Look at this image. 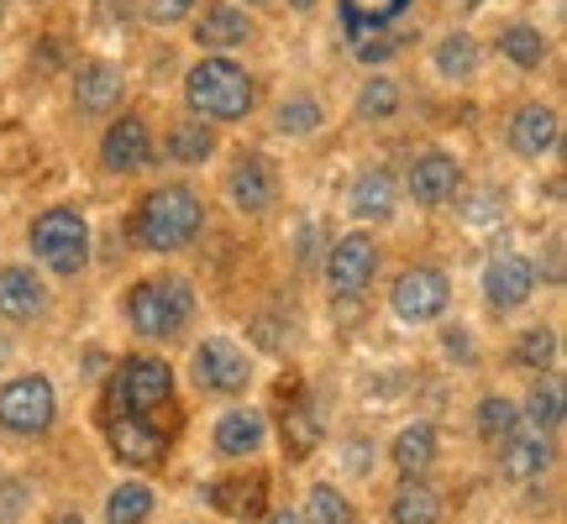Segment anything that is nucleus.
<instances>
[{
    "label": "nucleus",
    "instance_id": "f257e3e1",
    "mask_svg": "<svg viewBox=\"0 0 567 524\" xmlns=\"http://www.w3.org/2000/svg\"><path fill=\"white\" fill-rule=\"evenodd\" d=\"M200 226H205L200 195L189 184H163L137 210V242L147 252H184V247L200 237Z\"/></svg>",
    "mask_w": 567,
    "mask_h": 524
},
{
    "label": "nucleus",
    "instance_id": "f03ea898",
    "mask_svg": "<svg viewBox=\"0 0 567 524\" xmlns=\"http://www.w3.org/2000/svg\"><path fill=\"white\" fill-rule=\"evenodd\" d=\"M184 101L200 122H243L252 111V80H247L243 63L200 59L184 74Z\"/></svg>",
    "mask_w": 567,
    "mask_h": 524
},
{
    "label": "nucleus",
    "instance_id": "7ed1b4c3",
    "mask_svg": "<svg viewBox=\"0 0 567 524\" xmlns=\"http://www.w3.org/2000/svg\"><path fill=\"white\" fill-rule=\"evenodd\" d=\"M126 315H132V331L147 336V342H168L179 336L189 315H195V289L174 273H158V279H142L126 300Z\"/></svg>",
    "mask_w": 567,
    "mask_h": 524
},
{
    "label": "nucleus",
    "instance_id": "20e7f679",
    "mask_svg": "<svg viewBox=\"0 0 567 524\" xmlns=\"http://www.w3.org/2000/svg\"><path fill=\"white\" fill-rule=\"evenodd\" d=\"M27 247H32V258H38L48 273L74 279L84 262H90V226H84L80 210L53 205V210H42L38 221H32V231H27Z\"/></svg>",
    "mask_w": 567,
    "mask_h": 524
},
{
    "label": "nucleus",
    "instance_id": "39448f33",
    "mask_svg": "<svg viewBox=\"0 0 567 524\" xmlns=\"http://www.w3.org/2000/svg\"><path fill=\"white\" fill-rule=\"evenodd\" d=\"M59 415V394L42 373H27V378H11L0 388V425L17 430V436H42Z\"/></svg>",
    "mask_w": 567,
    "mask_h": 524
},
{
    "label": "nucleus",
    "instance_id": "423d86ee",
    "mask_svg": "<svg viewBox=\"0 0 567 524\" xmlns=\"http://www.w3.org/2000/svg\"><path fill=\"white\" fill-rule=\"evenodd\" d=\"M163 399H174V367L158 363V357H132L116 373V388H111V404L122 415H142V409H158Z\"/></svg>",
    "mask_w": 567,
    "mask_h": 524
},
{
    "label": "nucleus",
    "instance_id": "0eeeda50",
    "mask_svg": "<svg viewBox=\"0 0 567 524\" xmlns=\"http://www.w3.org/2000/svg\"><path fill=\"white\" fill-rule=\"evenodd\" d=\"M389 304H394V315H400V321L425 325V321H436L446 304H452V283H446L442 268H410V273H400Z\"/></svg>",
    "mask_w": 567,
    "mask_h": 524
},
{
    "label": "nucleus",
    "instance_id": "6e6552de",
    "mask_svg": "<svg viewBox=\"0 0 567 524\" xmlns=\"http://www.w3.org/2000/svg\"><path fill=\"white\" fill-rule=\"evenodd\" d=\"M373 273H379V247H373L368 231H347L342 242L331 247V258H326V283L342 300L363 294L368 283H373Z\"/></svg>",
    "mask_w": 567,
    "mask_h": 524
},
{
    "label": "nucleus",
    "instance_id": "1a4fd4ad",
    "mask_svg": "<svg viewBox=\"0 0 567 524\" xmlns=\"http://www.w3.org/2000/svg\"><path fill=\"white\" fill-rule=\"evenodd\" d=\"M247 378H252V367H247V352L237 342L210 336V342L195 346V384L205 394H243Z\"/></svg>",
    "mask_w": 567,
    "mask_h": 524
},
{
    "label": "nucleus",
    "instance_id": "9d476101",
    "mask_svg": "<svg viewBox=\"0 0 567 524\" xmlns=\"http://www.w3.org/2000/svg\"><path fill=\"white\" fill-rule=\"evenodd\" d=\"M226 200L237 216H268L274 200H279V179H274V168H268L264 153H243L237 168L226 174Z\"/></svg>",
    "mask_w": 567,
    "mask_h": 524
},
{
    "label": "nucleus",
    "instance_id": "9b49d317",
    "mask_svg": "<svg viewBox=\"0 0 567 524\" xmlns=\"http://www.w3.org/2000/svg\"><path fill=\"white\" fill-rule=\"evenodd\" d=\"M536 294V268L520 252H499V258L484 268V300L494 310H520V304Z\"/></svg>",
    "mask_w": 567,
    "mask_h": 524
},
{
    "label": "nucleus",
    "instance_id": "f8f14e48",
    "mask_svg": "<svg viewBox=\"0 0 567 524\" xmlns=\"http://www.w3.org/2000/svg\"><path fill=\"white\" fill-rule=\"evenodd\" d=\"M101 163H105V174H142L153 163V132H147V122L142 116H122V122L105 132Z\"/></svg>",
    "mask_w": 567,
    "mask_h": 524
},
{
    "label": "nucleus",
    "instance_id": "ddd939ff",
    "mask_svg": "<svg viewBox=\"0 0 567 524\" xmlns=\"http://www.w3.org/2000/svg\"><path fill=\"white\" fill-rule=\"evenodd\" d=\"M557 462V451L551 441L536 430V436H505L499 441V472H505V483H542Z\"/></svg>",
    "mask_w": 567,
    "mask_h": 524
},
{
    "label": "nucleus",
    "instance_id": "4468645a",
    "mask_svg": "<svg viewBox=\"0 0 567 524\" xmlns=\"http://www.w3.org/2000/svg\"><path fill=\"white\" fill-rule=\"evenodd\" d=\"M457 189H463V168L452 153H421L410 163V195L421 205H446Z\"/></svg>",
    "mask_w": 567,
    "mask_h": 524
},
{
    "label": "nucleus",
    "instance_id": "2eb2a0df",
    "mask_svg": "<svg viewBox=\"0 0 567 524\" xmlns=\"http://www.w3.org/2000/svg\"><path fill=\"white\" fill-rule=\"evenodd\" d=\"M126 95V80H122V69L116 63H84L80 74H74V101H80L84 116H111L116 105H122Z\"/></svg>",
    "mask_w": 567,
    "mask_h": 524
},
{
    "label": "nucleus",
    "instance_id": "dca6fc26",
    "mask_svg": "<svg viewBox=\"0 0 567 524\" xmlns=\"http://www.w3.org/2000/svg\"><path fill=\"white\" fill-rule=\"evenodd\" d=\"M557 137H563V126H557L551 105H520L515 122H509V147L520 158H547L551 147H557Z\"/></svg>",
    "mask_w": 567,
    "mask_h": 524
},
{
    "label": "nucleus",
    "instance_id": "f3484780",
    "mask_svg": "<svg viewBox=\"0 0 567 524\" xmlns=\"http://www.w3.org/2000/svg\"><path fill=\"white\" fill-rule=\"evenodd\" d=\"M189 38L200 42L205 53H226V48H243L247 38H252V21H247V11H237V6H205L200 17H195V32Z\"/></svg>",
    "mask_w": 567,
    "mask_h": 524
},
{
    "label": "nucleus",
    "instance_id": "a211bd4d",
    "mask_svg": "<svg viewBox=\"0 0 567 524\" xmlns=\"http://www.w3.org/2000/svg\"><path fill=\"white\" fill-rule=\"evenodd\" d=\"M48 310V289L32 268H0V315L6 321H38Z\"/></svg>",
    "mask_w": 567,
    "mask_h": 524
},
{
    "label": "nucleus",
    "instance_id": "6ab92c4d",
    "mask_svg": "<svg viewBox=\"0 0 567 524\" xmlns=\"http://www.w3.org/2000/svg\"><path fill=\"white\" fill-rule=\"evenodd\" d=\"M111 446H116V457L132 462V467L163 462V436L142 420V415H122V420H111Z\"/></svg>",
    "mask_w": 567,
    "mask_h": 524
},
{
    "label": "nucleus",
    "instance_id": "aec40b11",
    "mask_svg": "<svg viewBox=\"0 0 567 524\" xmlns=\"http://www.w3.org/2000/svg\"><path fill=\"white\" fill-rule=\"evenodd\" d=\"M394 200H400V189H394V174H389V168H368L363 179L352 184V195H347L358 221H389V216H394Z\"/></svg>",
    "mask_w": 567,
    "mask_h": 524
},
{
    "label": "nucleus",
    "instance_id": "412c9836",
    "mask_svg": "<svg viewBox=\"0 0 567 524\" xmlns=\"http://www.w3.org/2000/svg\"><path fill=\"white\" fill-rule=\"evenodd\" d=\"M264 436L268 425L258 409H226L221 425H216V451L221 457H252V451H264Z\"/></svg>",
    "mask_w": 567,
    "mask_h": 524
},
{
    "label": "nucleus",
    "instance_id": "4be33fe9",
    "mask_svg": "<svg viewBox=\"0 0 567 524\" xmlns=\"http://www.w3.org/2000/svg\"><path fill=\"white\" fill-rule=\"evenodd\" d=\"M442 493L425 483V478H405L394 504H389V520L394 524H442Z\"/></svg>",
    "mask_w": 567,
    "mask_h": 524
},
{
    "label": "nucleus",
    "instance_id": "5701e85b",
    "mask_svg": "<svg viewBox=\"0 0 567 524\" xmlns=\"http://www.w3.org/2000/svg\"><path fill=\"white\" fill-rule=\"evenodd\" d=\"M389 457H394V467H400L405 478H425L431 462H436V425H410V430H400Z\"/></svg>",
    "mask_w": 567,
    "mask_h": 524
},
{
    "label": "nucleus",
    "instance_id": "b1692460",
    "mask_svg": "<svg viewBox=\"0 0 567 524\" xmlns=\"http://www.w3.org/2000/svg\"><path fill=\"white\" fill-rule=\"evenodd\" d=\"M436 74L452 84H463L478 74V42L467 38V32H452V38L436 42Z\"/></svg>",
    "mask_w": 567,
    "mask_h": 524
},
{
    "label": "nucleus",
    "instance_id": "393cba45",
    "mask_svg": "<svg viewBox=\"0 0 567 524\" xmlns=\"http://www.w3.org/2000/svg\"><path fill=\"white\" fill-rule=\"evenodd\" d=\"M210 153H216V132L200 116H189V122H179L168 132V158L174 163H205Z\"/></svg>",
    "mask_w": 567,
    "mask_h": 524
},
{
    "label": "nucleus",
    "instance_id": "a878e982",
    "mask_svg": "<svg viewBox=\"0 0 567 524\" xmlns=\"http://www.w3.org/2000/svg\"><path fill=\"white\" fill-rule=\"evenodd\" d=\"M153 520V488L147 483H122L105 499V524H147Z\"/></svg>",
    "mask_w": 567,
    "mask_h": 524
},
{
    "label": "nucleus",
    "instance_id": "bb28decb",
    "mask_svg": "<svg viewBox=\"0 0 567 524\" xmlns=\"http://www.w3.org/2000/svg\"><path fill=\"white\" fill-rule=\"evenodd\" d=\"M499 53H505L515 69H542V59H547V38H542L536 27H526V21H515V27L499 32Z\"/></svg>",
    "mask_w": 567,
    "mask_h": 524
},
{
    "label": "nucleus",
    "instance_id": "cd10ccee",
    "mask_svg": "<svg viewBox=\"0 0 567 524\" xmlns=\"http://www.w3.org/2000/svg\"><path fill=\"white\" fill-rule=\"evenodd\" d=\"M400 111V84L389 74H373V80L358 90V122H389Z\"/></svg>",
    "mask_w": 567,
    "mask_h": 524
},
{
    "label": "nucleus",
    "instance_id": "c85d7f7f",
    "mask_svg": "<svg viewBox=\"0 0 567 524\" xmlns=\"http://www.w3.org/2000/svg\"><path fill=\"white\" fill-rule=\"evenodd\" d=\"M300 524H352L347 493H337L331 483H316L310 493H305V520Z\"/></svg>",
    "mask_w": 567,
    "mask_h": 524
},
{
    "label": "nucleus",
    "instance_id": "c756f323",
    "mask_svg": "<svg viewBox=\"0 0 567 524\" xmlns=\"http://www.w3.org/2000/svg\"><path fill=\"white\" fill-rule=\"evenodd\" d=\"M520 430V409L509 399H499V394H488L484 404H478V436H484L488 446H499L505 436H515Z\"/></svg>",
    "mask_w": 567,
    "mask_h": 524
},
{
    "label": "nucleus",
    "instance_id": "7c9ffc66",
    "mask_svg": "<svg viewBox=\"0 0 567 524\" xmlns=\"http://www.w3.org/2000/svg\"><path fill=\"white\" fill-rule=\"evenodd\" d=\"M321 101H310V95H295V101L279 105V116H274V126H279L284 137H310V132H321Z\"/></svg>",
    "mask_w": 567,
    "mask_h": 524
},
{
    "label": "nucleus",
    "instance_id": "2f4dec72",
    "mask_svg": "<svg viewBox=\"0 0 567 524\" xmlns=\"http://www.w3.org/2000/svg\"><path fill=\"white\" fill-rule=\"evenodd\" d=\"M526 415H530V425H536L542 436H547V430H557V425H563V384L551 378V384H536V388H530Z\"/></svg>",
    "mask_w": 567,
    "mask_h": 524
},
{
    "label": "nucleus",
    "instance_id": "473e14b6",
    "mask_svg": "<svg viewBox=\"0 0 567 524\" xmlns=\"http://www.w3.org/2000/svg\"><path fill=\"white\" fill-rule=\"evenodd\" d=\"M551 357H557V336L547 325H536V331H526L515 342V367H551Z\"/></svg>",
    "mask_w": 567,
    "mask_h": 524
},
{
    "label": "nucleus",
    "instance_id": "72a5a7b5",
    "mask_svg": "<svg viewBox=\"0 0 567 524\" xmlns=\"http://www.w3.org/2000/svg\"><path fill=\"white\" fill-rule=\"evenodd\" d=\"M316 441H321L316 420H310L305 409H289V415H284V446H289V457H310Z\"/></svg>",
    "mask_w": 567,
    "mask_h": 524
},
{
    "label": "nucleus",
    "instance_id": "f704fd0d",
    "mask_svg": "<svg viewBox=\"0 0 567 524\" xmlns=\"http://www.w3.org/2000/svg\"><path fill=\"white\" fill-rule=\"evenodd\" d=\"M189 11H195V0H147V21H158V27L184 21Z\"/></svg>",
    "mask_w": 567,
    "mask_h": 524
},
{
    "label": "nucleus",
    "instance_id": "c9c22d12",
    "mask_svg": "<svg viewBox=\"0 0 567 524\" xmlns=\"http://www.w3.org/2000/svg\"><path fill=\"white\" fill-rule=\"evenodd\" d=\"M11 363V336H6V331H0V367Z\"/></svg>",
    "mask_w": 567,
    "mask_h": 524
},
{
    "label": "nucleus",
    "instance_id": "e433bc0d",
    "mask_svg": "<svg viewBox=\"0 0 567 524\" xmlns=\"http://www.w3.org/2000/svg\"><path fill=\"white\" fill-rule=\"evenodd\" d=\"M268 524H300V520H295V514L284 509V514H274V520H268Z\"/></svg>",
    "mask_w": 567,
    "mask_h": 524
},
{
    "label": "nucleus",
    "instance_id": "4c0bfd02",
    "mask_svg": "<svg viewBox=\"0 0 567 524\" xmlns=\"http://www.w3.org/2000/svg\"><path fill=\"white\" fill-rule=\"evenodd\" d=\"M289 6H295V11H310V6H316V0H289Z\"/></svg>",
    "mask_w": 567,
    "mask_h": 524
},
{
    "label": "nucleus",
    "instance_id": "58836bf2",
    "mask_svg": "<svg viewBox=\"0 0 567 524\" xmlns=\"http://www.w3.org/2000/svg\"><path fill=\"white\" fill-rule=\"evenodd\" d=\"M59 524H84V520H80V514H63V520H59Z\"/></svg>",
    "mask_w": 567,
    "mask_h": 524
},
{
    "label": "nucleus",
    "instance_id": "ea45409f",
    "mask_svg": "<svg viewBox=\"0 0 567 524\" xmlns=\"http://www.w3.org/2000/svg\"><path fill=\"white\" fill-rule=\"evenodd\" d=\"M0 21H6V0H0Z\"/></svg>",
    "mask_w": 567,
    "mask_h": 524
},
{
    "label": "nucleus",
    "instance_id": "a19ab883",
    "mask_svg": "<svg viewBox=\"0 0 567 524\" xmlns=\"http://www.w3.org/2000/svg\"><path fill=\"white\" fill-rule=\"evenodd\" d=\"M247 6H264V0H247Z\"/></svg>",
    "mask_w": 567,
    "mask_h": 524
}]
</instances>
